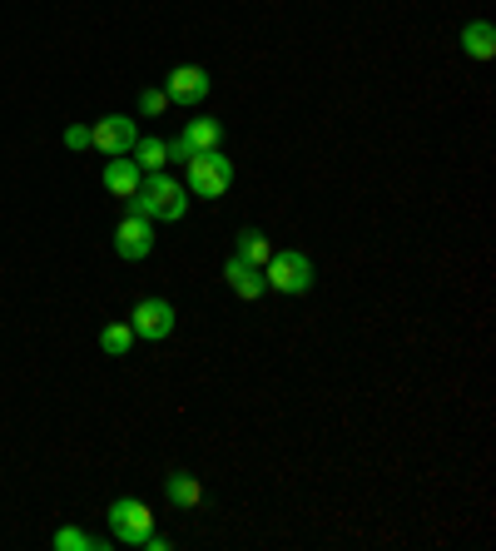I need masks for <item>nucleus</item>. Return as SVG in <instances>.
I'll list each match as a JSON object with an SVG mask.
<instances>
[{
	"label": "nucleus",
	"instance_id": "1",
	"mask_svg": "<svg viewBox=\"0 0 496 551\" xmlns=\"http://www.w3.org/2000/svg\"><path fill=\"white\" fill-rule=\"evenodd\" d=\"M124 209H129V214H144V219H164V224H174V219H184V209H189V189L159 169V174H144L139 194H129Z\"/></svg>",
	"mask_w": 496,
	"mask_h": 551
},
{
	"label": "nucleus",
	"instance_id": "2",
	"mask_svg": "<svg viewBox=\"0 0 496 551\" xmlns=\"http://www.w3.org/2000/svg\"><path fill=\"white\" fill-rule=\"evenodd\" d=\"M263 278H268L273 293L298 298V293L313 288V264H308V254H298V249H273V259L263 264Z\"/></svg>",
	"mask_w": 496,
	"mask_h": 551
},
{
	"label": "nucleus",
	"instance_id": "3",
	"mask_svg": "<svg viewBox=\"0 0 496 551\" xmlns=\"http://www.w3.org/2000/svg\"><path fill=\"white\" fill-rule=\"evenodd\" d=\"M184 164H189V189H194L199 199H219V194H229V184H234V164H229L219 149L189 154Z\"/></svg>",
	"mask_w": 496,
	"mask_h": 551
},
{
	"label": "nucleus",
	"instance_id": "4",
	"mask_svg": "<svg viewBox=\"0 0 496 551\" xmlns=\"http://www.w3.org/2000/svg\"><path fill=\"white\" fill-rule=\"evenodd\" d=\"M110 532L124 547H144L149 532H154V517H149V507L139 497H120V502H110Z\"/></svg>",
	"mask_w": 496,
	"mask_h": 551
},
{
	"label": "nucleus",
	"instance_id": "5",
	"mask_svg": "<svg viewBox=\"0 0 496 551\" xmlns=\"http://www.w3.org/2000/svg\"><path fill=\"white\" fill-rule=\"evenodd\" d=\"M129 328H134V338H149V343L169 338L174 333V303L169 298H139L129 308Z\"/></svg>",
	"mask_w": 496,
	"mask_h": 551
},
{
	"label": "nucleus",
	"instance_id": "6",
	"mask_svg": "<svg viewBox=\"0 0 496 551\" xmlns=\"http://www.w3.org/2000/svg\"><path fill=\"white\" fill-rule=\"evenodd\" d=\"M134 139H139V130H134V120H129V115H105V120H95V125H90V149H100L105 159L129 154V149H134Z\"/></svg>",
	"mask_w": 496,
	"mask_h": 551
},
{
	"label": "nucleus",
	"instance_id": "7",
	"mask_svg": "<svg viewBox=\"0 0 496 551\" xmlns=\"http://www.w3.org/2000/svg\"><path fill=\"white\" fill-rule=\"evenodd\" d=\"M149 249H154V219L124 214L120 229H115V254L129 259V264H139V259H149Z\"/></svg>",
	"mask_w": 496,
	"mask_h": 551
},
{
	"label": "nucleus",
	"instance_id": "8",
	"mask_svg": "<svg viewBox=\"0 0 496 551\" xmlns=\"http://www.w3.org/2000/svg\"><path fill=\"white\" fill-rule=\"evenodd\" d=\"M164 95H169V105H199L209 95V70L204 65H174L164 80Z\"/></svg>",
	"mask_w": 496,
	"mask_h": 551
},
{
	"label": "nucleus",
	"instance_id": "9",
	"mask_svg": "<svg viewBox=\"0 0 496 551\" xmlns=\"http://www.w3.org/2000/svg\"><path fill=\"white\" fill-rule=\"evenodd\" d=\"M139 184H144V169H139L134 159L115 154V159L105 164V189H110V199H129V194H139Z\"/></svg>",
	"mask_w": 496,
	"mask_h": 551
},
{
	"label": "nucleus",
	"instance_id": "10",
	"mask_svg": "<svg viewBox=\"0 0 496 551\" xmlns=\"http://www.w3.org/2000/svg\"><path fill=\"white\" fill-rule=\"evenodd\" d=\"M164 497H169L174 512H194V507L204 502V482H199L194 472H169V477H164Z\"/></svg>",
	"mask_w": 496,
	"mask_h": 551
},
{
	"label": "nucleus",
	"instance_id": "11",
	"mask_svg": "<svg viewBox=\"0 0 496 551\" xmlns=\"http://www.w3.org/2000/svg\"><path fill=\"white\" fill-rule=\"evenodd\" d=\"M224 278H229V288L244 298V303H253V298H263L268 293V278H263V269H253V264H244L239 254L224 264Z\"/></svg>",
	"mask_w": 496,
	"mask_h": 551
},
{
	"label": "nucleus",
	"instance_id": "12",
	"mask_svg": "<svg viewBox=\"0 0 496 551\" xmlns=\"http://www.w3.org/2000/svg\"><path fill=\"white\" fill-rule=\"evenodd\" d=\"M462 50H467L472 60H492V55H496V30H492V20H472V25L462 30Z\"/></svg>",
	"mask_w": 496,
	"mask_h": 551
},
{
	"label": "nucleus",
	"instance_id": "13",
	"mask_svg": "<svg viewBox=\"0 0 496 551\" xmlns=\"http://www.w3.org/2000/svg\"><path fill=\"white\" fill-rule=\"evenodd\" d=\"M234 254H239L244 264H253V269H263V264L273 259V244H268L263 229H244V234L234 239Z\"/></svg>",
	"mask_w": 496,
	"mask_h": 551
},
{
	"label": "nucleus",
	"instance_id": "14",
	"mask_svg": "<svg viewBox=\"0 0 496 551\" xmlns=\"http://www.w3.org/2000/svg\"><path fill=\"white\" fill-rule=\"evenodd\" d=\"M129 159H134L144 174H159V169L169 164V144H164V139H154V135H149V139H134Z\"/></svg>",
	"mask_w": 496,
	"mask_h": 551
},
{
	"label": "nucleus",
	"instance_id": "15",
	"mask_svg": "<svg viewBox=\"0 0 496 551\" xmlns=\"http://www.w3.org/2000/svg\"><path fill=\"white\" fill-rule=\"evenodd\" d=\"M179 139H184L194 154H204V149H219V139H224V125H219V120H189Z\"/></svg>",
	"mask_w": 496,
	"mask_h": 551
},
{
	"label": "nucleus",
	"instance_id": "16",
	"mask_svg": "<svg viewBox=\"0 0 496 551\" xmlns=\"http://www.w3.org/2000/svg\"><path fill=\"white\" fill-rule=\"evenodd\" d=\"M100 348H105L110 358H129V348H134V328H129V323L100 328Z\"/></svg>",
	"mask_w": 496,
	"mask_h": 551
},
{
	"label": "nucleus",
	"instance_id": "17",
	"mask_svg": "<svg viewBox=\"0 0 496 551\" xmlns=\"http://www.w3.org/2000/svg\"><path fill=\"white\" fill-rule=\"evenodd\" d=\"M50 547H55V551H100L105 542H100V537H90V532H80V527H60V532L50 537Z\"/></svg>",
	"mask_w": 496,
	"mask_h": 551
},
{
	"label": "nucleus",
	"instance_id": "18",
	"mask_svg": "<svg viewBox=\"0 0 496 551\" xmlns=\"http://www.w3.org/2000/svg\"><path fill=\"white\" fill-rule=\"evenodd\" d=\"M164 110H169V95H164V90H144V95H139V115H144V120H159Z\"/></svg>",
	"mask_w": 496,
	"mask_h": 551
},
{
	"label": "nucleus",
	"instance_id": "19",
	"mask_svg": "<svg viewBox=\"0 0 496 551\" xmlns=\"http://www.w3.org/2000/svg\"><path fill=\"white\" fill-rule=\"evenodd\" d=\"M65 149H90V125H65Z\"/></svg>",
	"mask_w": 496,
	"mask_h": 551
}]
</instances>
